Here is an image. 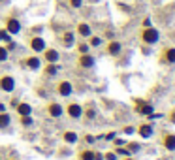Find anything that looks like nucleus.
<instances>
[{"mask_svg":"<svg viewBox=\"0 0 175 160\" xmlns=\"http://www.w3.org/2000/svg\"><path fill=\"white\" fill-rule=\"evenodd\" d=\"M141 41L145 45H155L160 41V32L156 29H152V26H147V29L141 32Z\"/></svg>","mask_w":175,"mask_h":160,"instance_id":"1","label":"nucleus"},{"mask_svg":"<svg viewBox=\"0 0 175 160\" xmlns=\"http://www.w3.org/2000/svg\"><path fill=\"white\" fill-rule=\"evenodd\" d=\"M0 90H4V92H13V90H15V79H13L11 75H2V77H0Z\"/></svg>","mask_w":175,"mask_h":160,"instance_id":"2","label":"nucleus"},{"mask_svg":"<svg viewBox=\"0 0 175 160\" xmlns=\"http://www.w3.org/2000/svg\"><path fill=\"white\" fill-rule=\"evenodd\" d=\"M136 111L139 115L147 117V115H151L152 111H155V107H152L149 102H145V100H136Z\"/></svg>","mask_w":175,"mask_h":160,"instance_id":"3","label":"nucleus"},{"mask_svg":"<svg viewBox=\"0 0 175 160\" xmlns=\"http://www.w3.org/2000/svg\"><path fill=\"white\" fill-rule=\"evenodd\" d=\"M94 57L92 55H89V53H81L79 55V59H77V64L81 68H85V70H89V68H94Z\"/></svg>","mask_w":175,"mask_h":160,"instance_id":"4","label":"nucleus"},{"mask_svg":"<svg viewBox=\"0 0 175 160\" xmlns=\"http://www.w3.org/2000/svg\"><path fill=\"white\" fill-rule=\"evenodd\" d=\"M47 113L53 117V119H59V117L64 115V107L60 106V104L57 102H51V104H47Z\"/></svg>","mask_w":175,"mask_h":160,"instance_id":"5","label":"nucleus"},{"mask_svg":"<svg viewBox=\"0 0 175 160\" xmlns=\"http://www.w3.org/2000/svg\"><path fill=\"white\" fill-rule=\"evenodd\" d=\"M6 30H8L11 36H13V34H19V32H21V23H19L17 19L10 17L8 21H6Z\"/></svg>","mask_w":175,"mask_h":160,"instance_id":"6","label":"nucleus"},{"mask_svg":"<svg viewBox=\"0 0 175 160\" xmlns=\"http://www.w3.org/2000/svg\"><path fill=\"white\" fill-rule=\"evenodd\" d=\"M66 113L72 117V119H79V117H83V107L79 104H70L66 107Z\"/></svg>","mask_w":175,"mask_h":160,"instance_id":"7","label":"nucleus"},{"mask_svg":"<svg viewBox=\"0 0 175 160\" xmlns=\"http://www.w3.org/2000/svg\"><path fill=\"white\" fill-rule=\"evenodd\" d=\"M30 49H32L34 53H41V51L45 49V40L40 38V36L32 38V40H30Z\"/></svg>","mask_w":175,"mask_h":160,"instance_id":"8","label":"nucleus"},{"mask_svg":"<svg viewBox=\"0 0 175 160\" xmlns=\"http://www.w3.org/2000/svg\"><path fill=\"white\" fill-rule=\"evenodd\" d=\"M57 92H59L60 96H70V94L74 92L72 83H70V81H60V83H59V87H57Z\"/></svg>","mask_w":175,"mask_h":160,"instance_id":"9","label":"nucleus"},{"mask_svg":"<svg viewBox=\"0 0 175 160\" xmlns=\"http://www.w3.org/2000/svg\"><path fill=\"white\" fill-rule=\"evenodd\" d=\"M122 51V45H121V41H117V40H111L109 44H107V55H111V57H117V55H121Z\"/></svg>","mask_w":175,"mask_h":160,"instance_id":"10","label":"nucleus"},{"mask_svg":"<svg viewBox=\"0 0 175 160\" xmlns=\"http://www.w3.org/2000/svg\"><path fill=\"white\" fill-rule=\"evenodd\" d=\"M136 132L143 137V140H149V137H151L152 134H155V128H152L151 124H141L139 128H136Z\"/></svg>","mask_w":175,"mask_h":160,"instance_id":"11","label":"nucleus"},{"mask_svg":"<svg viewBox=\"0 0 175 160\" xmlns=\"http://www.w3.org/2000/svg\"><path fill=\"white\" fill-rule=\"evenodd\" d=\"M162 145L166 151H175V134H166Z\"/></svg>","mask_w":175,"mask_h":160,"instance_id":"12","label":"nucleus"},{"mask_svg":"<svg viewBox=\"0 0 175 160\" xmlns=\"http://www.w3.org/2000/svg\"><path fill=\"white\" fill-rule=\"evenodd\" d=\"M44 57H45L47 62H59L60 55H59L57 49H44Z\"/></svg>","mask_w":175,"mask_h":160,"instance_id":"13","label":"nucleus"},{"mask_svg":"<svg viewBox=\"0 0 175 160\" xmlns=\"http://www.w3.org/2000/svg\"><path fill=\"white\" fill-rule=\"evenodd\" d=\"M15 109H17L19 115H32V106H30V104H26V102H19L15 106Z\"/></svg>","mask_w":175,"mask_h":160,"instance_id":"14","label":"nucleus"},{"mask_svg":"<svg viewBox=\"0 0 175 160\" xmlns=\"http://www.w3.org/2000/svg\"><path fill=\"white\" fill-rule=\"evenodd\" d=\"M164 62H167V64H175V47H167V49H164Z\"/></svg>","mask_w":175,"mask_h":160,"instance_id":"15","label":"nucleus"},{"mask_svg":"<svg viewBox=\"0 0 175 160\" xmlns=\"http://www.w3.org/2000/svg\"><path fill=\"white\" fill-rule=\"evenodd\" d=\"M11 124V115H8L6 111H0V128H8Z\"/></svg>","mask_w":175,"mask_h":160,"instance_id":"16","label":"nucleus"},{"mask_svg":"<svg viewBox=\"0 0 175 160\" xmlns=\"http://www.w3.org/2000/svg\"><path fill=\"white\" fill-rule=\"evenodd\" d=\"M60 68L55 64V62H47V66H45V75H49V77H53V75H57L59 74Z\"/></svg>","mask_w":175,"mask_h":160,"instance_id":"17","label":"nucleus"},{"mask_svg":"<svg viewBox=\"0 0 175 160\" xmlns=\"http://www.w3.org/2000/svg\"><path fill=\"white\" fill-rule=\"evenodd\" d=\"M26 66H29L30 70H40L41 62H40L38 57H29V59H26Z\"/></svg>","mask_w":175,"mask_h":160,"instance_id":"18","label":"nucleus"},{"mask_svg":"<svg viewBox=\"0 0 175 160\" xmlns=\"http://www.w3.org/2000/svg\"><path fill=\"white\" fill-rule=\"evenodd\" d=\"M77 32H79V36L89 38V36H90V26H89L87 23H79V25H77Z\"/></svg>","mask_w":175,"mask_h":160,"instance_id":"19","label":"nucleus"},{"mask_svg":"<svg viewBox=\"0 0 175 160\" xmlns=\"http://www.w3.org/2000/svg\"><path fill=\"white\" fill-rule=\"evenodd\" d=\"M62 137H64V141H66V143H75V141L79 140V137H77V134H75L74 130H68V132H64V136H62Z\"/></svg>","mask_w":175,"mask_h":160,"instance_id":"20","label":"nucleus"},{"mask_svg":"<svg viewBox=\"0 0 175 160\" xmlns=\"http://www.w3.org/2000/svg\"><path fill=\"white\" fill-rule=\"evenodd\" d=\"M74 40H75V34L74 32H66L64 36H62V44H64L66 47H72L74 45Z\"/></svg>","mask_w":175,"mask_h":160,"instance_id":"21","label":"nucleus"},{"mask_svg":"<svg viewBox=\"0 0 175 160\" xmlns=\"http://www.w3.org/2000/svg\"><path fill=\"white\" fill-rule=\"evenodd\" d=\"M0 41H4V44H10V41H11V34L6 30V29L0 30Z\"/></svg>","mask_w":175,"mask_h":160,"instance_id":"22","label":"nucleus"},{"mask_svg":"<svg viewBox=\"0 0 175 160\" xmlns=\"http://www.w3.org/2000/svg\"><path fill=\"white\" fill-rule=\"evenodd\" d=\"M90 40H89V45L90 47H100L102 45V38L100 36H89Z\"/></svg>","mask_w":175,"mask_h":160,"instance_id":"23","label":"nucleus"},{"mask_svg":"<svg viewBox=\"0 0 175 160\" xmlns=\"http://www.w3.org/2000/svg\"><path fill=\"white\" fill-rule=\"evenodd\" d=\"M79 160H94V151H83L79 155Z\"/></svg>","mask_w":175,"mask_h":160,"instance_id":"24","label":"nucleus"},{"mask_svg":"<svg viewBox=\"0 0 175 160\" xmlns=\"http://www.w3.org/2000/svg\"><path fill=\"white\" fill-rule=\"evenodd\" d=\"M32 122H34L32 115H21V124H23V126H30Z\"/></svg>","mask_w":175,"mask_h":160,"instance_id":"25","label":"nucleus"},{"mask_svg":"<svg viewBox=\"0 0 175 160\" xmlns=\"http://www.w3.org/2000/svg\"><path fill=\"white\" fill-rule=\"evenodd\" d=\"M128 145V151H130V155H134V152H137L139 149H141V147H139V143H136V141H130V143H126Z\"/></svg>","mask_w":175,"mask_h":160,"instance_id":"26","label":"nucleus"},{"mask_svg":"<svg viewBox=\"0 0 175 160\" xmlns=\"http://www.w3.org/2000/svg\"><path fill=\"white\" fill-rule=\"evenodd\" d=\"M117 156L126 158V156H130V151H128L126 147H121V145H119V147H117Z\"/></svg>","mask_w":175,"mask_h":160,"instance_id":"27","label":"nucleus"},{"mask_svg":"<svg viewBox=\"0 0 175 160\" xmlns=\"http://www.w3.org/2000/svg\"><path fill=\"white\" fill-rule=\"evenodd\" d=\"M83 115L87 117V119H94L96 117V109L94 107H89V109H83Z\"/></svg>","mask_w":175,"mask_h":160,"instance_id":"28","label":"nucleus"},{"mask_svg":"<svg viewBox=\"0 0 175 160\" xmlns=\"http://www.w3.org/2000/svg\"><path fill=\"white\" fill-rule=\"evenodd\" d=\"M10 57V51L6 49V47H0V62H6Z\"/></svg>","mask_w":175,"mask_h":160,"instance_id":"29","label":"nucleus"},{"mask_svg":"<svg viewBox=\"0 0 175 160\" xmlns=\"http://www.w3.org/2000/svg\"><path fill=\"white\" fill-rule=\"evenodd\" d=\"M104 160H117V152H106Z\"/></svg>","mask_w":175,"mask_h":160,"instance_id":"30","label":"nucleus"},{"mask_svg":"<svg viewBox=\"0 0 175 160\" xmlns=\"http://www.w3.org/2000/svg\"><path fill=\"white\" fill-rule=\"evenodd\" d=\"M122 132H124L126 136H130V134H134V132H136V128H134V126H124Z\"/></svg>","mask_w":175,"mask_h":160,"instance_id":"31","label":"nucleus"},{"mask_svg":"<svg viewBox=\"0 0 175 160\" xmlns=\"http://www.w3.org/2000/svg\"><path fill=\"white\" fill-rule=\"evenodd\" d=\"M70 4H72V8H81L83 0H70Z\"/></svg>","mask_w":175,"mask_h":160,"instance_id":"32","label":"nucleus"},{"mask_svg":"<svg viewBox=\"0 0 175 160\" xmlns=\"http://www.w3.org/2000/svg\"><path fill=\"white\" fill-rule=\"evenodd\" d=\"M77 49H79V53H89V45L87 44H79Z\"/></svg>","mask_w":175,"mask_h":160,"instance_id":"33","label":"nucleus"},{"mask_svg":"<svg viewBox=\"0 0 175 160\" xmlns=\"http://www.w3.org/2000/svg\"><path fill=\"white\" fill-rule=\"evenodd\" d=\"M115 137H117V134H115V132H109V134H106V140H107V141H113Z\"/></svg>","mask_w":175,"mask_h":160,"instance_id":"34","label":"nucleus"},{"mask_svg":"<svg viewBox=\"0 0 175 160\" xmlns=\"http://www.w3.org/2000/svg\"><path fill=\"white\" fill-rule=\"evenodd\" d=\"M94 160H104V155L102 152H94Z\"/></svg>","mask_w":175,"mask_h":160,"instance_id":"35","label":"nucleus"},{"mask_svg":"<svg viewBox=\"0 0 175 160\" xmlns=\"http://www.w3.org/2000/svg\"><path fill=\"white\" fill-rule=\"evenodd\" d=\"M170 122L175 124V111H171V113H170Z\"/></svg>","mask_w":175,"mask_h":160,"instance_id":"36","label":"nucleus"},{"mask_svg":"<svg viewBox=\"0 0 175 160\" xmlns=\"http://www.w3.org/2000/svg\"><path fill=\"white\" fill-rule=\"evenodd\" d=\"M143 26H145V29H147V26H151V19H145L143 21Z\"/></svg>","mask_w":175,"mask_h":160,"instance_id":"37","label":"nucleus"},{"mask_svg":"<svg viewBox=\"0 0 175 160\" xmlns=\"http://www.w3.org/2000/svg\"><path fill=\"white\" fill-rule=\"evenodd\" d=\"M113 143H115L117 147H119V145H122V140H117V137H115V140H113Z\"/></svg>","mask_w":175,"mask_h":160,"instance_id":"38","label":"nucleus"},{"mask_svg":"<svg viewBox=\"0 0 175 160\" xmlns=\"http://www.w3.org/2000/svg\"><path fill=\"white\" fill-rule=\"evenodd\" d=\"M85 140H87V143H92V141H94V137H92V136H87Z\"/></svg>","mask_w":175,"mask_h":160,"instance_id":"39","label":"nucleus"},{"mask_svg":"<svg viewBox=\"0 0 175 160\" xmlns=\"http://www.w3.org/2000/svg\"><path fill=\"white\" fill-rule=\"evenodd\" d=\"M0 111H6V106H4V104H0Z\"/></svg>","mask_w":175,"mask_h":160,"instance_id":"40","label":"nucleus"},{"mask_svg":"<svg viewBox=\"0 0 175 160\" xmlns=\"http://www.w3.org/2000/svg\"><path fill=\"white\" fill-rule=\"evenodd\" d=\"M122 160H134V158H132V156H126V158H122Z\"/></svg>","mask_w":175,"mask_h":160,"instance_id":"41","label":"nucleus"},{"mask_svg":"<svg viewBox=\"0 0 175 160\" xmlns=\"http://www.w3.org/2000/svg\"><path fill=\"white\" fill-rule=\"evenodd\" d=\"M0 160H2V156H0Z\"/></svg>","mask_w":175,"mask_h":160,"instance_id":"42","label":"nucleus"}]
</instances>
